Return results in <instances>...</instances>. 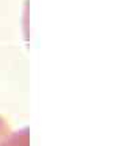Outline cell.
<instances>
[{"label":"cell","instance_id":"obj_1","mask_svg":"<svg viewBox=\"0 0 139 146\" xmlns=\"http://www.w3.org/2000/svg\"><path fill=\"white\" fill-rule=\"evenodd\" d=\"M0 146H28V129L11 133Z\"/></svg>","mask_w":139,"mask_h":146},{"label":"cell","instance_id":"obj_2","mask_svg":"<svg viewBox=\"0 0 139 146\" xmlns=\"http://www.w3.org/2000/svg\"><path fill=\"white\" fill-rule=\"evenodd\" d=\"M11 133H12V131H11L10 126L7 125L5 119L3 118V116H0V143L4 141V139L10 135Z\"/></svg>","mask_w":139,"mask_h":146}]
</instances>
